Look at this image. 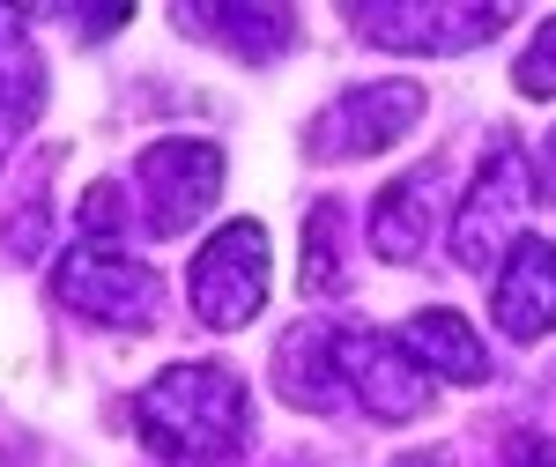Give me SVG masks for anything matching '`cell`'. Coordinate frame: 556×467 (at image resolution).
I'll return each instance as SVG.
<instances>
[{
  "label": "cell",
  "mask_w": 556,
  "mask_h": 467,
  "mask_svg": "<svg viewBox=\"0 0 556 467\" xmlns=\"http://www.w3.org/2000/svg\"><path fill=\"white\" fill-rule=\"evenodd\" d=\"M275 386L290 408H342L356 401L379 424H408L430 408V371L401 349V335H371L349 319H298L275 341Z\"/></svg>",
  "instance_id": "cell-1"
},
{
  "label": "cell",
  "mask_w": 556,
  "mask_h": 467,
  "mask_svg": "<svg viewBox=\"0 0 556 467\" xmlns=\"http://www.w3.org/2000/svg\"><path fill=\"white\" fill-rule=\"evenodd\" d=\"M134 430L156 460L223 467L253 445V401L230 364H172L156 386H141Z\"/></svg>",
  "instance_id": "cell-2"
},
{
  "label": "cell",
  "mask_w": 556,
  "mask_h": 467,
  "mask_svg": "<svg viewBox=\"0 0 556 467\" xmlns=\"http://www.w3.org/2000/svg\"><path fill=\"white\" fill-rule=\"evenodd\" d=\"M527 201H534V164L519 156L513 134H490V164L475 178L468 209L453 215V260H460L468 275H497V267L527 245V230H519Z\"/></svg>",
  "instance_id": "cell-3"
},
{
  "label": "cell",
  "mask_w": 556,
  "mask_h": 467,
  "mask_svg": "<svg viewBox=\"0 0 556 467\" xmlns=\"http://www.w3.org/2000/svg\"><path fill=\"white\" fill-rule=\"evenodd\" d=\"M186 304L223 335L253 327L260 304H267V230L260 223H223L186 267Z\"/></svg>",
  "instance_id": "cell-4"
},
{
  "label": "cell",
  "mask_w": 556,
  "mask_h": 467,
  "mask_svg": "<svg viewBox=\"0 0 556 467\" xmlns=\"http://www.w3.org/2000/svg\"><path fill=\"white\" fill-rule=\"evenodd\" d=\"M52 290L67 312H83L97 327H134V335L156 327V312H164V282L119 245H75L52 267Z\"/></svg>",
  "instance_id": "cell-5"
},
{
  "label": "cell",
  "mask_w": 556,
  "mask_h": 467,
  "mask_svg": "<svg viewBox=\"0 0 556 467\" xmlns=\"http://www.w3.org/2000/svg\"><path fill=\"white\" fill-rule=\"evenodd\" d=\"M424 89L416 83H371V89H349L334 97L312 127H304V149L319 156V164H356V156H379L393 141H408V134L424 127Z\"/></svg>",
  "instance_id": "cell-6"
},
{
  "label": "cell",
  "mask_w": 556,
  "mask_h": 467,
  "mask_svg": "<svg viewBox=\"0 0 556 467\" xmlns=\"http://www.w3.org/2000/svg\"><path fill=\"white\" fill-rule=\"evenodd\" d=\"M134 186H141V201H149V230L156 238H172L186 223H201L215 209V193H223V156H215L208 141H156L141 164H134Z\"/></svg>",
  "instance_id": "cell-7"
},
{
  "label": "cell",
  "mask_w": 556,
  "mask_h": 467,
  "mask_svg": "<svg viewBox=\"0 0 556 467\" xmlns=\"http://www.w3.org/2000/svg\"><path fill=\"white\" fill-rule=\"evenodd\" d=\"M349 23H356V30H371L386 52H460V45L505 30V23H513V8H445V0H430V8L401 0V8H393V0H386V8H356Z\"/></svg>",
  "instance_id": "cell-8"
},
{
  "label": "cell",
  "mask_w": 556,
  "mask_h": 467,
  "mask_svg": "<svg viewBox=\"0 0 556 467\" xmlns=\"http://www.w3.org/2000/svg\"><path fill=\"white\" fill-rule=\"evenodd\" d=\"M490 319H497V335H513V341H542L556 327V245L549 238H527V245L497 267Z\"/></svg>",
  "instance_id": "cell-9"
},
{
  "label": "cell",
  "mask_w": 556,
  "mask_h": 467,
  "mask_svg": "<svg viewBox=\"0 0 556 467\" xmlns=\"http://www.w3.org/2000/svg\"><path fill=\"white\" fill-rule=\"evenodd\" d=\"M438 171H401L393 186H386L379 201H371V253L393 260V267H408V260H424L430 230H438Z\"/></svg>",
  "instance_id": "cell-10"
},
{
  "label": "cell",
  "mask_w": 556,
  "mask_h": 467,
  "mask_svg": "<svg viewBox=\"0 0 556 467\" xmlns=\"http://www.w3.org/2000/svg\"><path fill=\"white\" fill-rule=\"evenodd\" d=\"M401 349L424 364L430 379H453V386H482L490 379V356H482V341H475V327L460 319V312H416L408 327H401Z\"/></svg>",
  "instance_id": "cell-11"
},
{
  "label": "cell",
  "mask_w": 556,
  "mask_h": 467,
  "mask_svg": "<svg viewBox=\"0 0 556 467\" xmlns=\"http://www.w3.org/2000/svg\"><path fill=\"white\" fill-rule=\"evenodd\" d=\"M186 30H223V38H275V45H290L298 38V15L290 8H186L178 15ZM253 60H275L267 45H245Z\"/></svg>",
  "instance_id": "cell-12"
},
{
  "label": "cell",
  "mask_w": 556,
  "mask_h": 467,
  "mask_svg": "<svg viewBox=\"0 0 556 467\" xmlns=\"http://www.w3.org/2000/svg\"><path fill=\"white\" fill-rule=\"evenodd\" d=\"M304 290L312 298H342V201H319L304 223Z\"/></svg>",
  "instance_id": "cell-13"
},
{
  "label": "cell",
  "mask_w": 556,
  "mask_h": 467,
  "mask_svg": "<svg viewBox=\"0 0 556 467\" xmlns=\"http://www.w3.org/2000/svg\"><path fill=\"white\" fill-rule=\"evenodd\" d=\"M513 83H519V97H556V15L542 23V38L519 52Z\"/></svg>",
  "instance_id": "cell-14"
},
{
  "label": "cell",
  "mask_w": 556,
  "mask_h": 467,
  "mask_svg": "<svg viewBox=\"0 0 556 467\" xmlns=\"http://www.w3.org/2000/svg\"><path fill=\"white\" fill-rule=\"evenodd\" d=\"M505 467H556V438H513V453H505Z\"/></svg>",
  "instance_id": "cell-15"
},
{
  "label": "cell",
  "mask_w": 556,
  "mask_h": 467,
  "mask_svg": "<svg viewBox=\"0 0 556 467\" xmlns=\"http://www.w3.org/2000/svg\"><path fill=\"white\" fill-rule=\"evenodd\" d=\"M534 193H542V201H556V134L542 141V156H534Z\"/></svg>",
  "instance_id": "cell-16"
},
{
  "label": "cell",
  "mask_w": 556,
  "mask_h": 467,
  "mask_svg": "<svg viewBox=\"0 0 556 467\" xmlns=\"http://www.w3.org/2000/svg\"><path fill=\"white\" fill-rule=\"evenodd\" d=\"M401 467H438V460H424V453H408V460H401Z\"/></svg>",
  "instance_id": "cell-17"
}]
</instances>
